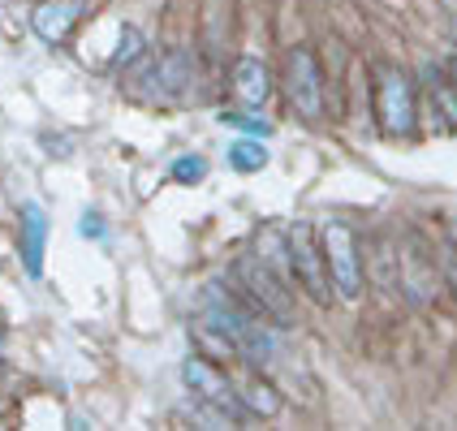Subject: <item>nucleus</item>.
Returning a JSON list of instances; mask_svg holds the SVG:
<instances>
[{
    "mask_svg": "<svg viewBox=\"0 0 457 431\" xmlns=\"http://www.w3.org/2000/svg\"><path fill=\"white\" fill-rule=\"evenodd\" d=\"M199 311H204V324H212L216 332H225L228 341L237 345V358L251 362L254 371L272 362V354H277L272 324L259 319L228 280H207L204 294H199Z\"/></svg>",
    "mask_w": 457,
    "mask_h": 431,
    "instance_id": "f257e3e1",
    "label": "nucleus"
},
{
    "mask_svg": "<svg viewBox=\"0 0 457 431\" xmlns=\"http://www.w3.org/2000/svg\"><path fill=\"white\" fill-rule=\"evenodd\" d=\"M228 285L242 294V303L251 306L259 319H268L272 328H289L294 324V315H298V306H294V289H289V280L277 277L263 259L254 251L237 254L233 259V268H228Z\"/></svg>",
    "mask_w": 457,
    "mask_h": 431,
    "instance_id": "f03ea898",
    "label": "nucleus"
},
{
    "mask_svg": "<svg viewBox=\"0 0 457 431\" xmlns=\"http://www.w3.org/2000/svg\"><path fill=\"white\" fill-rule=\"evenodd\" d=\"M419 82L410 70L393 65V61H376L371 65V95H376V117L388 138H410L419 129V100H414Z\"/></svg>",
    "mask_w": 457,
    "mask_h": 431,
    "instance_id": "7ed1b4c3",
    "label": "nucleus"
},
{
    "mask_svg": "<svg viewBox=\"0 0 457 431\" xmlns=\"http://www.w3.org/2000/svg\"><path fill=\"white\" fill-rule=\"evenodd\" d=\"M285 251H289V280H294L315 306H328L332 285H328V268H324L320 233L306 225V220H294V225L285 228Z\"/></svg>",
    "mask_w": 457,
    "mask_h": 431,
    "instance_id": "20e7f679",
    "label": "nucleus"
},
{
    "mask_svg": "<svg viewBox=\"0 0 457 431\" xmlns=\"http://www.w3.org/2000/svg\"><path fill=\"white\" fill-rule=\"evenodd\" d=\"M320 246H324V268H328L332 298L358 303L362 298V259H358V237L345 220H328L320 228Z\"/></svg>",
    "mask_w": 457,
    "mask_h": 431,
    "instance_id": "39448f33",
    "label": "nucleus"
},
{
    "mask_svg": "<svg viewBox=\"0 0 457 431\" xmlns=\"http://www.w3.org/2000/svg\"><path fill=\"white\" fill-rule=\"evenodd\" d=\"M285 95L298 108L303 121L324 117V74H320V56L306 44H294L285 52Z\"/></svg>",
    "mask_w": 457,
    "mask_h": 431,
    "instance_id": "423d86ee",
    "label": "nucleus"
},
{
    "mask_svg": "<svg viewBox=\"0 0 457 431\" xmlns=\"http://www.w3.org/2000/svg\"><path fill=\"white\" fill-rule=\"evenodd\" d=\"M181 384L190 388V397H199V402H207V406L225 410L233 423H242V419H251L246 410H242V402H237V384L225 376V367L216 362V358L207 354H190L186 362H181Z\"/></svg>",
    "mask_w": 457,
    "mask_h": 431,
    "instance_id": "0eeeda50",
    "label": "nucleus"
},
{
    "mask_svg": "<svg viewBox=\"0 0 457 431\" xmlns=\"http://www.w3.org/2000/svg\"><path fill=\"white\" fill-rule=\"evenodd\" d=\"M393 259H397V272H402L406 303L432 306L436 298H440V289H445V280H440V263H436V254L428 251V242H423L419 233H410V242L393 254Z\"/></svg>",
    "mask_w": 457,
    "mask_h": 431,
    "instance_id": "6e6552de",
    "label": "nucleus"
},
{
    "mask_svg": "<svg viewBox=\"0 0 457 431\" xmlns=\"http://www.w3.org/2000/svg\"><path fill=\"white\" fill-rule=\"evenodd\" d=\"M138 78H143V87H134L138 100L178 104V100H186V91H190V82H195V61L181 48H173V52H164L160 61H152Z\"/></svg>",
    "mask_w": 457,
    "mask_h": 431,
    "instance_id": "1a4fd4ad",
    "label": "nucleus"
},
{
    "mask_svg": "<svg viewBox=\"0 0 457 431\" xmlns=\"http://www.w3.org/2000/svg\"><path fill=\"white\" fill-rule=\"evenodd\" d=\"M82 13H87V0H39L30 13V26L44 44H65L74 26L82 22Z\"/></svg>",
    "mask_w": 457,
    "mask_h": 431,
    "instance_id": "9d476101",
    "label": "nucleus"
},
{
    "mask_svg": "<svg viewBox=\"0 0 457 431\" xmlns=\"http://www.w3.org/2000/svg\"><path fill=\"white\" fill-rule=\"evenodd\" d=\"M228 87H233L237 104L259 108V104H268V95H272V74H268V65L259 56H237L233 61V74H228Z\"/></svg>",
    "mask_w": 457,
    "mask_h": 431,
    "instance_id": "9b49d317",
    "label": "nucleus"
},
{
    "mask_svg": "<svg viewBox=\"0 0 457 431\" xmlns=\"http://www.w3.org/2000/svg\"><path fill=\"white\" fill-rule=\"evenodd\" d=\"M44 251H48V216L39 203L22 207V268L30 280L44 277Z\"/></svg>",
    "mask_w": 457,
    "mask_h": 431,
    "instance_id": "f8f14e48",
    "label": "nucleus"
},
{
    "mask_svg": "<svg viewBox=\"0 0 457 431\" xmlns=\"http://www.w3.org/2000/svg\"><path fill=\"white\" fill-rule=\"evenodd\" d=\"M237 402L251 419H272L280 410V393L263 376H246V380H237Z\"/></svg>",
    "mask_w": 457,
    "mask_h": 431,
    "instance_id": "ddd939ff",
    "label": "nucleus"
},
{
    "mask_svg": "<svg viewBox=\"0 0 457 431\" xmlns=\"http://www.w3.org/2000/svg\"><path fill=\"white\" fill-rule=\"evenodd\" d=\"M428 78H432V82H428V91H432L436 112H445V117H440V126H453L457 129V82H453V78L445 82V78H440V70H428Z\"/></svg>",
    "mask_w": 457,
    "mask_h": 431,
    "instance_id": "4468645a",
    "label": "nucleus"
},
{
    "mask_svg": "<svg viewBox=\"0 0 457 431\" xmlns=\"http://www.w3.org/2000/svg\"><path fill=\"white\" fill-rule=\"evenodd\" d=\"M228 164H233L237 173H259V169L268 164V152H263L259 138H237V143L228 147Z\"/></svg>",
    "mask_w": 457,
    "mask_h": 431,
    "instance_id": "2eb2a0df",
    "label": "nucleus"
},
{
    "mask_svg": "<svg viewBox=\"0 0 457 431\" xmlns=\"http://www.w3.org/2000/svg\"><path fill=\"white\" fill-rule=\"evenodd\" d=\"M169 178L178 181V186H195V181L207 178V160L204 155H181V160L169 164Z\"/></svg>",
    "mask_w": 457,
    "mask_h": 431,
    "instance_id": "dca6fc26",
    "label": "nucleus"
},
{
    "mask_svg": "<svg viewBox=\"0 0 457 431\" xmlns=\"http://www.w3.org/2000/svg\"><path fill=\"white\" fill-rule=\"evenodd\" d=\"M129 56H134V61L143 56V30H134V26H121V52L112 56V65H126Z\"/></svg>",
    "mask_w": 457,
    "mask_h": 431,
    "instance_id": "f3484780",
    "label": "nucleus"
},
{
    "mask_svg": "<svg viewBox=\"0 0 457 431\" xmlns=\"http://www.w3.org/2000/svg\"><path fill=\"white\" fill-rule=\"evenodd\" d=\"M225 121L237 129H246V134H254V138L272 134V121H259V117H246V112H225Z\"/></svg>",
    "mask_w": 457,
    "mask_h": 431,
    "instance_id": "a211bd4d",
    "label": "nucleus"
},
{
    "mask_svg": "<svg viewBox=\"0 0 457 431\" xmlns=\"http://www.w3.org/2000/svg\"><path fill=\"white\" fill-rule=\"evenodd\" d=\"M82 233H87V237H104V225H100V216H96V211H87V216H82Z\"/></svg>",
    "mask_w": 457,
    "mask_h": 431,
    "instance_id": "6ab92c4d",
    "label": "nucleus"
},
{
    "mask_svg": "<svg viewBox=\"0 0 457 431\" xmlns=\"http://www.w3.org/2000/svg\"><path fill=\"white\" fill-rule=\"evenodd\" d=\"M445 246H453V251H457V216H449V220H445Z\"/></svg>",
    "mask_w": 457,
    "mask_h": 431,
    "instance_id": "aec40b11",
    "label": "nucleus"
},
{
    "mask_svg": "<svg viewBox=\"0 0 457 431\" xmlns=\"http://www.w3.org/2000/svg\"><path fill=\"white\" fill-rule=\"evenodd\" d=\"M449 78H453V82H457V56H453V61H449Z\"/></svg>",
    "mask_w": 457,
    "mask_h": 431,
    "instance_id": "412c9836",
    "label": "nucleus"
},
{
    "mask_svg": "<svg viewBox=\"0 0 457 431\" xmlns=\"http://www.w3.org/2000/svg\"><path fill=\"white\" fill-rule=\"evenodd\" d=\"M453 48H457V18H453Z\"/></svg>",
    "mask_w": 457,
    "mask_h": 431,
    "instance_id": "4be33fe9",
    "label": "nucleus"
},
{
    "mask_svg": "<svg viewBox=\"0 0 457 431\" xmlns=\"http://www.w3.org/2000/svg\"><path fill=\"white\" fill-rule=\"evenodd\" d=\"M0 345H4V328H0Z\"/></svg>",
    "mask_w": 457,
    "mask_h": 431,
    "instance_id": "5701e85b",
    "label": "nucleus"
},
{
    "mask_svg": "<svg viewBox=\"0 0 457 431\" xmlns=\"http://www.w3.org/2000/svg\"><path fill=\"white\" fill-rule=\"evenodd\" d=\"M0 406H4V397H0Z\"/></svg>",
    "mask_w": 457,
    "mask_h": 431,
    "instance_id": "b1692460",
    "label": "nucleus"
}]
</instances>
